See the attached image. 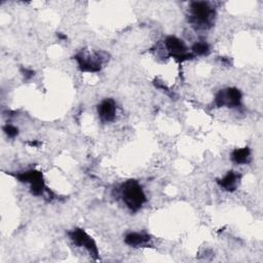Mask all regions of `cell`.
<instances>
[{"label":"cell","mask_w":263,"mask_h":263,"mask_svg":"<svg viewBox=\"0 0 263 263\" xmlns=\"http://www.w3.org/2000/svg\"><path fill=\"white\" fill-rule=\"evenodd\" d=\"M30 145L31 146H37V145H40V143L39 142H31Z\"/></svg>","instance_id":"5bb4252c"},{"label":"cell","mask_w":263,"mask_h":263,"mask_svg":"<svg viewBox=\"0 0 263 263\" xmlns=\"http://www.w3.org/2000/svg\"><path fill=\"white\" fill-rule=\"evenodd\" d=\"M251 157V151L249 147H243V148H236L233 150L231 154L232 160L237 163V164H242L247 163Z\"/></svg>","instance_id":"8fae6325"},{"label":"cell","mask_w":263,"mask_h":263,"mask_svg":"<svg viewBox=\"0 0 263 263\" xmlns=\"http://www.w3.org/2000/svg\"><path fill=\"white\" fill-rule=\"evenodd\" d=\"M120 195L125 205L132 211H139L146 201L142 186L136 180H127L120 187Z\"/></svg>","instance_id":"7a4b0ae2"},{"label":"cell","mask_w":263,"mask_h":263,"mask_svg":"<svg viewBox=\"0 0 263 263\" xmlns=\"http://www.w3.org/2000/svg\"><path fill=\"white\" fill-rule=\"evenodd\" d=\"M69 236L76 246L84 248L91 257H93L95 259L99 258V251L96 241L83 229L75 228L69 232Z\"/></svg>","instance_id":"3957f363"},{"label":"cell","mask_w":263,"mask_h":263,"mask_svg":"<svg viewBox=\"0 0 263 263\" xmlns=\"http://www.w3.org/2000/svg\"><path fill=\"white\" fill-rule=\"evenodd\" d=\"M15 178L23 183H29L31 187L32 194L38 196L42 195L45 190V185L43 181L42 174L35 170H30L24 173H20L15 175Z\"/></svg>","instance_id":"277c9868"},{"label":"cell","mask_w":263,"mask_h":263,"mask_svg":"<svg viewBox=\"0 0 263 263\" xmlns=\"http://www.w3.org/2000/svg\"><path fill=\"white\" fill-rule=\"evenodd\" d=\"M192 52L197 55H208L210 53V45L204 41H199L193 44Z\"/></svg>","instance_id":"7c38bea8"},{"label":"cell","mask_w":263,"mask_h":263,"mask_svg":"<svg viewBox=\"0 0 263 263\" xmlns=\"http://www.w3.org/2000/svg\"><path fill=\"white\" fill-rule=\"evenodd\" d=\"M215 9L210 3L204 1H195L190 4V23L197 29H209L213 26L215 18Z\"/></svg>","instance_id":"6da1fadb"},{"label":"cell","mask_w":263,"mask_h":263,"mask_svg":"<svg viewBox=\"0 0 263 263\" xmlns=\"http://www.w3.org/2000/svg\"><path fill=\"white\" fill-rule=\"evenodd\" d=\"M164 45L170 55L179 61H186L193 58V53L187 52L185 43L176 36H167L164 40Z\"/></svg>","instance_id":"8992f818"},{"label":"cell","mask_w":263,"mask_h":263,"mask_svg":"<svg viewBox=\"0 0 263 263\" xmlns=\"http://www.w3.org/2000/svg\"><path fill=\"white\" fill-rule=\"evenodd\" d=\"M58 36H59L60 38H62V39H66V38H67L65 35H62V34H58Z\"/></svg>","instance_id":"9a60e30c"},{"label":"cell","mask_w":263,"mask_h":263,"mask_svg":"<svg viewBox=\"0 0 263 263\" xmlns=\"http://www.w3.org/2000/svg\"><path fill=\"white\" fill-rule=\"evenodd\" d=\"M3 132L6 134L7 137L9 138H14L17 136L18 134V129L17 127H15L14 125H11V124H6L3 126Z\"/></svg>","instance_id":"4fadbf2b"},{"label":"cell","mask_w":263,"mask_h":263,"mask_svg":"<svg viewBox=\"0 0 263 263\" xmlns=\"http://www.w3.org/2000/svg\"><path fill=\"white\" fill-rule=\"evenodd\" d=\"M78 67L83 72H99L102 68V57L100 52H95L92 55L78 53L75 55Z\"/></svg>","instance_id":"52a82bcc"},{"label":"cell","mask_w":263,"mask_h":263,"mask_svg":"<svg viewBox=\"0 0 263 263\" xmlns=\"http://www.w3.org/2000/svg\"><path fill=\"white\" fill-rule=\"evenodd\" d=\"M240 180V175L236 172L230 171L228 172L222 179L217 180V183L226 191H234L238 185Z\"/></svg>","instance_id":"9c48e42d"},{"label":"cell","mask_w":263,"mask_h":263,"mask_svg":"<svg viewBox=\"0 0 263 263\" xmlns=\"http://www.w3.org/2000/svg\"><path fill=\"white\" fill-rule=\"evenodd\" d=\"M241 104V92L235 87L221 89L215 97V105L217 107L227 106L229 108L239 107Z\"/></svg>","instance_id":"5b68a950"},{"label":"cell","mask_w":263,"mask_h":263,"mask_svg":"<svg viewBox=\"0 0 263 263\" xmlns=\"http://www.w3.org/2000/svg\"><path fill=\"white\" fill-rule=\"evenodd\" d=\"M98 114L103 122H111L116 115V104L112 99H105L98 106Z\"/></svg>","instance_id":"ba28073f"},{"label":"cell","mask_w":263,"mask_h":263,"mask_svg":"<svg viewBox=\"0 0 263 263\" xmlns=\"http://www.w3.org/2000/svg\"><path fill=\"white\" fill-rule=\"evenodd\" d=\"M150 235L140 232H130L125 235L124 241L130 247H142L150 241Z\"/></svg>","instance_id":"30bf717a"}]
</instances>
